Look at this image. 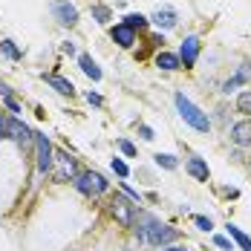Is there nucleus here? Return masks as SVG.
I'll use <instances>...</instances> for the list:
<instances>
[{
  "label": "nucleus",
  "mask_w": 251,
  "mask_h": 251,
  "mask_svg": "<svg viewBox=\"0 0 251 251\" xmlns=\"http://www.w3.org/2000/svg\"><path fill=\"white\" fill-rule=\"evenodd\" d=\"M6 96H12V87L6 81H0V99H6Z\"/></svg>",
  "instance_id": "31"
},
{
  "label": "nucleus",
  "mask_w": 251,
  "mask_h": 251,
  "mask_svg": "<svg viewBox=\"0 0 251 251\" xmlns=\"http://www.w3.org/2000/svg\"><path fill=\"white\" fill-rule=\"evenodd\" d=\"M110 165H113V171H116V176H122V179H127V176H130V168H127V165L122 162V159H113Z\"/></svg>",
  "instance_id": "24"
},
{
  "label": "nucleus",
  "mask_w": 251,
  "mask_h": 251,
  "mask_svg": "<svg viewBox=\"0 0 251 251\" xmlns=\"http://www.w3.org/2000/svg\"><path fill=\"white\" fill-rule=\"evenodd\" d=\"M139 136H142L145 142H153V130L148 125H139Z\"/></svg>",
  "instance_id": "29"
},
{
  "label": "nucleus",
  "mask_w": 251,
  "mask_h": 251,
  "mask_svg": "<svg viewBox=\"0 0 251 251\" xmlns=\"http://www.w3.org/2000/svg\"><path fill=\"white\" fill-rule=\"evenodd\" d=\"M231 142H234L237 148H249L251 145V119L237 122V125L231 127Z\"/></svg>",
  "instance_id": "10"
},
{
  "label": "nucleus",
  "mask_w": 251,
  "mask_h": 251,
  "mask_svg": "<svg viewBox=\"0 0 251 251\" xmlns=\"http://www.w3.org/2000/svg\"><path fill=\"white\" fill-rule=\"evenodd\" d=\"M61 50L67 52V55H75V44H64V47H61Z\"/></svg>",
  "instance_id": "33"
},
{
  "label": "nucleus",
  "mask_w": 251,
  "mask_h": 251,
  "mask_svg": "<svg viewBox=\"0 0 251 251\" xmlns=\"http://www.w3.org/2000/svg\"><path fill=\"white\" fill-rule=\"evenodd\" d=\"M119 148H122V153H125V156H136V148H133L127 139H122V142H119Z\"/></svg>",
  "instance_id": "28"
},
{
  "label": "nucleus",
  "mask_w": 251,
  "mask_h": 251,
  "mask_svg": "<svg viewBox=\"0 0 251 251\" xmlns=\"http://www.w3.org/2000/svg\"><path fill=\"white\" fill-rule=\"evenodd\" d=\"M156 67H159V70L174 73V70L182 67V61H179V55H174V52H159V55H156Z\"/></svg>",
  "instance_id": "14"
},
{
  "label": "nucleus",
  "mask_w": 251,
  "mask_h": 251,
  "mask_svg": "<svg viewBox=\"0 0 251 251\" xmlns=\"http://www.w3.org/2000/svg\"><path fill=\"white\" fill-rule=\"evenodd\" d=\"M237 110L246 113V116H251V90H243V93L237 96Z\"/></svg>",
  "instance_id": "21"
},
{
  "label": "nucleus",
  "mask_w": 251,
  "mask_h": 251,
  "mask_svg": "<svg viewBox=\"0 0 251 251\" xmlns=\"http://www.w3.org/2000/svg\"><path fill=\"white\" fill-rule=\"evenodd\" d=\"M52 12H55V18H58L64 26H75L78 24V9L73 6V3H67V0H55Z\"/></svg>",
  "instance_id": "9"
},
{
  "label": "nucleus",
  "mask_w": 251,
  "mask_h": 251,
  "mask_svg": "<svg viewBox=\"0 0 251 251\" xmlns=\"http://www.w3.org/2000/svg\"><path fill=\"white\" fill-rule=\"evenodd\" d=\"M214 246H217V249H223V251H234V246H231V240H228V237H214Z\"/></svg>",
  "instance_id": "25"
},
{
  "label": "nucleus",
  "mask_w": 251,
  "mask_h": 251,
  "mask_svg": "<svg viewBox=\"0 0 251 251\" xmlns=\"http://www.w3.org/2000/svg\"><path fill=\"white\" fill-rule=\"evenodd\" d=\"M249 75H251V64H243V67H240V73H237L234 78H228L226 84H223V93H231V90H237L243 81H249Z\"/></svg>",
  "instance_id": "16"
},
{
  "label": "nucleus",
  "mask_w": 251,
  "mask_h": 251,
  "mask_svg": "<svg viewBox=\"0 0 251 251\" xmlns=\"http://www.w3.org/2000/svg\"><path fill=\"white\" fill-rule=\"evenodd\" d=\"M165 251H188V249H182V246H168Z\"/></svg>",
  "instance_id": "34"
},
{
  "label": "nucleus",
  "mask_w": 251,
  "mask_h": 251,
  "mask_svg": "<svg viewBox=\"0 0 251 251\" xmlns=\"http://www.w3.org/2000/svg\"><path fill=\"white\" fill-rule=\"evenodd\" d=\"M0 52H3L6 58H12V61H21V58H24V52L15 47V41H0Z\"/></svg>",
  "instance_id": "19"
},
{
  "label": "nucleus",
  "mask_w": 251,
  "mask_h": 251,
  "mask_svg": "<svg viewBox=\"0 0 251 251\" xmlns=\"http://www.w3.org/2000/svg\"><path fill=\"white\" fill-rule=\"evenodd\" d=\"M93 18H96L99 24H107V21H110V9H107V6H93Z\"/></svg>",
  "instance_id": "23"
},
{
  "label": "nucleus",
  "mask_w": 251,
  "mask_h": 251,
  "mask_svg": "<svg viewBox=\"0 0 251 251\" xmlns=\"http://www.w3.org/2000/svg\"><path fill=\"white\" fill-rule=\"evenodd\" d=\"M87 101H90V104H96V107H101V104H104V99H101L99 93H87Z\"/></svg>",
  "instance_id": "30"
},
{
  "label": "nucleus",
  "mask_w": 251,
  "mask_h": 251,
  "mask_svg": "<svg viewBox=\"0 0 251 251\" xmlns=\"http://www.w3.org/2000/svg\"><path fill=\"white\" fill-rule=\"evenodd\" d=\"M136 228V237L139 243H148V246H174L179 240V231L171 226H162L159 220H153L151 214H139V223H133Z\"/></svg>",
  "instance_id": "1"
},
{
  "label": "nucleus",
  "mask_w": 251,
  "mask_h": 251,
  "mask_svg": "<svg viewBox=\"0 0 251 251\" xmlns=\"http://www.w3.org/2000/svg\"><path fill=\"white\" fill-rule=\"evenodd\" d=\"M148 24H151V21H148L145 15H136V12H133V15H127V18H125V26H130L133 32H136V29H145Z\"/></svg>",
  "instance_id": "20"
},
{
  "label": "nucleus",
  "mask_w": 251,
  "mask_h": 251,
  "mask_svg": "<svg viewBox=\"0 0 251 251\" xmlns=\"http://www.w3.org/2000/svg\"><path fill=\"white\" fill-rule=\"evenodd\" d=\"M6 119H9V116L0 113V136H6Z\"/></svg>",
  "instance_id": "32"
},
{
  "label": "nucleus",
  "mask_w": 251,
  "mask_h": 251,
  "mask_svg": "<svg viewBox=\"0 0 251 251\" xmlns=\"http://www.w3.org/2000/svg\"><path fill=\"white\" fill-rule=\"evenodd\" d=\"M110 38L122 47V50H130L133 44H136V32L130 29V26H125V24H119V26H113L110 29Z\"/></svg>",
  "instance_id": "11"
},
{
  "label": "nucleus",
  "mask_w": 251,
  "mask_h": 251,
  "mask_svg": "<svg viewBox=\"0 0 251 251\" xmlns=\"http://www.w3.org/2000/svg\"><path fill=\"white\" fill-rule=\"evenodd\" d=\"M156 165L159 168H168V171H176V159L171 153H156Z\"/></svg>",
  "instance_id": "22"
},
{
  "label": "nucleus",
  "mask_w": 251,
  "mask_h": 251,
  "mask_svg": "<svg viewBox=\"0 0 251 251\" xmlns=\"http://www.w3.org/2000/svg\"><path fill=\"white\" fill-rule=\"evenodd\" d=\"M194 223H197V226H200L202 231H211V228H214V223H211L208 217H194Z\"/></svg>",
  "instance_id": "26"
},
{
  "label": "nucleus",
  "mask_w": 251,
  "mask_h": 251,
  "mask_svg": "<svg viewBox=\"0 0 251 251\" xmlns=\"http://www.w3.org/2000/svg\"><path fill=\"white\" fill-rule=\"evenodd\" d=\"M110 214H113L125 228H133L136 214H139V205H136L133 200H127V197H113V202H110Z\"/></svg>",
  "instance_id": "5"
},
{
  "label": "nucleus",
  "mask_w": 251,
  "mask_h": 251,
  "mask_svg": "<svg viewBox=\"0 0 251 251\" xmlns=\"http://www.w3.org/2000/svg\"><path fill=\"white\" fill-rule=\"evenodd\" d=\"M174 101H176V110H179V116H182L185 125H191L194 130H200V133H208V130H211V119H208V113H202L191 99H185V93H176Z\"/></svg>",
  "instance_id": "2"
},
{
  "label": "nucleus",
  "mask_w": 251,
  "mask_h": 251,
  "mask_svg": "<svg viewBox=\"0 0 251 251\" xmlns=\"http://www.w3.org/2000/svg\"><path fill=\"white\" fill-rule=\"evenodd\" d=\"M6 139H12V142H15V145H21V148L35 145V133H32V130L18 119V116H9V119H6Z\"/></svg>",
  "instance_id": "6"
},
{
  "label": "nucleus",
  "mask_w": 251,
  "mask_h": 251,
  "mask_svg": "<svg viewBox=\"0 0 251 251\" xmlns=\"http://www.w3.org/2000/svg\"><path fill=\"white\" fill-rule=\"evenodd\" d=\"M73 185H75L78 194H84V197H101V194L110 191V182L101 174H96V171H81V174L73 179Z\"/></svg>",
  "instance_id": "3"
},
{
  "label": "nucleus",
  "mask_w": 251,
  "mask_h": 251,
  "mask_svg": "<svg viewBox=\"0 0 251 251\" xmlns=\"http://www.w3.org/2000/svg\"><path fill=\"white\" fill-rule=\"evenodd\" d=\"M35 153H38V174H52V162H55V151H52L50 139L35 133Z\"/></svg>",
  "instance_id": "7"
},
{
  "label": "nucleus",
  "mask_w": 251,
  "mask_h": 251,
  "mask_svg": "<svg viewBox=\"0 0 251 251\" xmlns=\"http://www.w3.org/2000/svg\"><path fill=\"white\" fill-rule=\"evenodd\" d=\"M197 58H200V38H197V35H188V38L182 41L179 61H182V67L188 70V67H194V64H197Z\"/></svg>",
  "instance_id": "8"
},
{
  "label": "nucleus",
  "mask_w": 251,
  "mask_h": 251,
  "mask_svg": "<svg viewBox=\"0 0 251 251\" xmlns=\"http://www.w3.org/2000/svg\"><path fill=\"white\" fill-rule=\"evenodd\" d=\"M78 67H81V73L87 78H93V81H101V70H99V64L87 55V52H81L78 55Z\"/></svg>",
  "instance_id": "12"
},
{
  "label": "nucleus",
  "mask_w": 251,
  "mask_h": 251,
  "mask_svg": "<svg viewBox=\"0 0 251 251\" xmlns=\"http://www.w3.org/2000/svg\"><path fill=\"white\" fill-rule=\"evenodd\" d=\"M228 237H231V240H234V243H237L243 251H251V240H249V237H246V234H243L237 226H231V223H228Z\"/></svg>",
  "instance_id": "18"
},
{
  "label": "nucleus",
  "mask_w": 251,
  "mask_h": 251,
  "mask_svg": "<svg viewBox=\"0 0 251 251\" xmlns=\"http://www.w3.org/2000/svg\"><path fill=\"white\" fill-rule=\"evenodd\" d=\"M81 174L78 171V159L73 153L67 151H58L55 153V162H52V176L58 179V182H70V179H75Z\"/></svg>",
  "instance_id": "4"
},
{
  "label": "nucleus",
  "mask_w": 251,
  "mask_h": 251,
  "mask_svg": "<svg viewBox=\"0 0 251 251\" xmlns=\"http://www.w3.org/2000/svg\"><path fill=\"white\" fill-rule=\"evenodd\" d=\"M153 24L162 26V29H174V26L179 24V18H176L174 9H159V12L153 15Z\"/></svg>",
  "instance_id": "15"
},
{
  "label": "nucleus",
  "mask_w": 251,
  "mask_h": 251,
  "mask_svg": "<svg viewBox=\"0 0 251 251\" xmlns=\"http://www.w3.org/2000/svg\"><path fill=\"white\" fill-rule=\"evenodd\" d=\"M41 78H44L50 87H55V93H61V96H73V93H75L73 81H67V78H61V75H47V73H44Z\"/></svg>",
  "instance_id": "13"
},
{
  "label": "nucleus",
  "mask_w": 251,
  "mask_h": 251,
  "mask_svg": "<svg viewBox=\"0 0 251 251\" xmlns=\"http://www.w3.org/2000/svg\"><path fill=\"white\" fill-rule=\"evenodd\" d=\"M188 174L194 176V179H200V182H208V165L197 159V156H191L188 159Z\"/></svg>",
  "instance_id": "17"
},
{
  "label": "nucleus",
  "mask_w": 251,
  "mask_h": 251,
  "mask_svg": "<svg viewBox=\"0 0 251 251\" xmlns=\"http://www.w3.org/2000/svg\"><path fill=\"white\" fill-rule=\"evenodd\" d=\"M3 104L9 107V113H21V104H18V101L12 99V96H6V99H3Z\"/></svg>",
  "instance_id": "27"
}]
</instances>
